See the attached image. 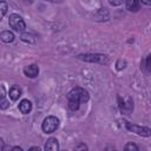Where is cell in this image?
<instances>
[{
    "mask_svg": "<svg viewBox=\"0 0 151 151\" xmlns=\"http://www.w3.org/2000/svg\"><path fill=\"white\" fill-rule=\"evenodd\" d=\"M142 4H145V5H151V1H142Z\"/></svg>",
    "mask_w": 151,
    "mask_h": 151,
    "instance_id": "obj_20",
    "label": "cell"
},
{
    "mask_svg": "<svg viewBox=\"0 0 151 151\" xmlns=\"http://www.w3.org/2000/svg\"><path fill=\"white\" fill-rule=\"evenodd\" d=\"M12 151H24V150H22L20 146H14V147L12 149Z\"/></svg>",
    "mask_w": 151,
    "mask_h": 151,
    "instance_id": "obj_19",
    "label": "cell"
},
{
    "mask_svg": "<svg viewBox=\"0 0 151 151\" xmlns=\"http://www.w3.org/2000/svg\"><path fill=\"white\" fill-rule=\"evenodd\" d=\"M0 38L4 42H12L14 40V34L9 31H4L0 33Z\"/></svg>",
    "mask_w": 151,
    "mask_h": 151,
    "instance_id": "obj_10",
    "label": "cell"
},
{
    "mask_svg": "<svg viewBox=\"0 0 151 151\" xmlns=\"http://www.w3.org/2000/svg\"><path fill=\"white\" fill-rule=\"evenodd\" d=\"M31 109H32V104H31L29 100L24 99V100L20 101V104H19V110H20L21 113L26 114V113H28V112L31 111Z\"/></svg>",
    "mask_w": 151,
    "mask_h": 151,
    "instance_id": "obj_8",
    "label": "cell"
},
{
    "mask_svg": "<svg viewBox=\"0 0 151 151\" xmlns=\"http://www.w3.org/2000/svg\"><path fill=\"white\" fill-rule=\"evenodd\" d=\"M59 126V119L54 116H48L42 122V131L45 133H52L54 132Z\"/></svg>",
    "mask_w": 151,
    "mask_h": 151,
    "instance_id": "obj_1",
    "label": "cell"
},
{
    "mask_svg": "<svg viewBox=\"0 0 151 151\" xmlns=\"http://www.w3.org/2000/svg\"><path fill=\"white\" fill-rule=\"evenodd\" d=\"M79 105H80V103H79V101H77V100H72V99H68V107H70L71 110H73V111L78 110V109H79Z\"/></svg>",
    "mask_w": 151,
    "mask_h": 151,
    "instance_id": "obj_13",
    "label": "cell"
},
{
    "mask_svg": "<svg viewBox=\"0 0 151 151\" xmlns=\"http://www.w3.org/2000/svg\"><path fill=\"white\" fill-rule=\"evenodd\" d=\"M21 40L22 41H26V42H34V37L32 35V34H29V33H22L21 34Z\"/></svg>",
    "mask_w": 151,
    "mask_h": 151,
    "instance_id": "obj_12",
    "label": "cell"
},
{
    "mask_svg": "<svg viewBox=\"0 0 151 151\" xmlns=\"http://www.w3.org/2000/svg\"><path fill=\"white\" fill-rule=\"evenodd\" d=\"M9 26L17 32H22L26 27L24 19L18 14H11L9 15Z\"/></svg>",
    "mask_w": 151,
    "mask_h": 151,
    "instance_id": "obj_3",
    "label": "cell"
},
{
    "mask_svg": "<svg viewBox=\"0 0 151 151\" xmlns=\"http://www.w3.org/2000/svg\"><path fill=\"white\" fill-rule=\"evenodd\" d=\"M126 8H127L129 11L136 12V11H138V8H139V2L136 1V0H127V1H126Z\"/></svg>",
    "mask_w": 151,
    "mask_h": 151,
    "instance_id": "obj_11",
    "label": "cell"
},
{
    "mask_svg": "<svg viewBox=\"0 0 151 151\" xmlns=\"http://www.w3.org/2000/svg\"><path fill=\"white\" fill-rule=\"evenodd\" d=\"M68 99L77 100L79 103H86L88 100V92L81 87H76L68 93Z\"/></svg>",
    "mask_w": 151,
    "mask_h": 151,
    "instance_id": "obj_2",
    "label": "cell"
},
{
    "mask_svg": "<svg viewBox=\"0 0 151 151\" xmlns=\"http://www.w3.org/2000/svg\"><path fill=\"white\" fill-rule=\"evenodd\" d=\"M146 66H147V68L151 70V53H150L149 57L146 58Z\"/></svg>",
    "mask_w": 151,
    "mask_h": 151,
    "instance_id": "obj_17",
    "label": "cell"
},
{
    "mask_svg": "<svg viewBox=\"0 0 151 151\" xmlns=\"http://www.w3.org/2000/svg\"><path fill=\"white\" fill-rule=\"evenodd\" d=\"M20 96H21V88L19 86H17V85L12 86L11 90H9V97H11V99L12 100H18Z\"/></svg>",
    "mask_w": 151,
    "mask_h": 151,
    "instance_id": "obj_9",
    "label": "cell"
},
{
    "mask_svg": "<svg viewBox=\"0 0 151 151\" xmlns=\"http://www.w3.org/2000/svg\"><path fill=\"white\" fill-rule=\"evenodd\" d=\"M124 151H139L137 145L133 144V143H127L125 146H124Z\"/></svg>",
    "mask_w": 151,
    "mask_h": 151,
    "instance_id": "obj_14",
    "label": "cell"
},
{
    "mask_svg": "<svg viewBox=\"0 0 151 151\" xmlns=\"http://www.w3.org/2000/svg\"><path fill=\"white\" fill-rule=\"evenodd\" d=\"M0 9H1V17H4L6 11H7V4L6 2H0Z\"/></svg>",
    "mask_w": 151,
    "mask_h": 151,
    "instance_id": "obj_15",
    "label": "cell"
},
{
    "mask_svg": "<svg viewBox=\"0 0 151 151\" xmlns=\"http://www.w3.org/2000/svg\"><path fill=\"white\" fill-rule=\"evenodd\" d=\"M24 73L26 77H29V78H34L38 76L39 73V67L35 65V64H32V65H28L24 68Z\"/></svg>",
    "mask_w": 151,
    "mask_h": 151,
    "instance_id": "obj_6",
    "label": "cell"
},
{
    "mask_svg": "<svg viewBox=\"0 0 151 151\" xmlns=\"http://www.w3.org/2000/svg\"><path fill=\"white\" fill-rule=\"evenodd\" d=\"M113 151H117V150H113Z\"/></svg>",
    "mask_w": 151,
    "mask_h": 151,
    "instance_id": "obj_21",
    "label": "cell"
},
{
    "mask_svg": "<svg viewBox=\"0 0 151 151\" xmlns=\"http://www.w3.org/2000/svg\"><path fill=\"white\" fill-rule=\"evenodd\" d=\"M28 151H41V150H40V147H38V146H33V147H31Z\"/></svg>",
    "mask_w": 151,
    "mask_h": 151,
    "instance_id": "obj_18",
    "label": "cell"
},
{
    "mask_svg": "<svg viewBox=\"0 0 151 151\" xmlns=\"http://www.w3.org/2000/svg\"><path fill=\"white\" fill-rule=\"evenodd\" d=\"M76 151H87V146L84 143H80L79 145L76 146Z\"/></svg>",
    "mask_w": 151,
    "mask_h": 151,
    "instance_id": "obj_16",
    "label": "cell"
},
{
    "mask_svg": "<svg viewBox=\"0 0 151 151\" xmlns=\"http://www.w3.org/2000/svg\"><path fill=\"white\" fill-rule=\"evenodd\" d=\"M79 58L86 60V61H97V63H106V55H99V54H86V55H79Z\"/></svg>",
    "mask_w": 151,
    "mask_h": 151,
    "instance_id": "obj_5",
    "label": "cell"
},
{
    "mask_svg": "<svg viewBox=\"0 0 151 151\" xmlns=\"http://www.w3.org/2000/svg\"><path fill=\"white\" fill-rule=\"evenodd\" d=\"M126 127L129 131L131 132H134L139 136H143V137H149L151 134V130L146 126H138V125H134V124H131V123H126Z\"/></svg>",
    "mask_w": 151,
    "mask_h": 151,
    "instance_id": "obj_4",
    "label": "cell"
},
{
    "mask_svg": "<svg viewBox=\"0 0 151 151\" xmlns=\"http://www.w3.org/2000/svg\"><path fill=\"white\" fill-rule=\"evenodd\" d=\"M45 151H59V143L55 138H50L45 144Z\"/></svg>",
    "mask_w": 151,
    "mask_h": 151,
    "instance_id": "obj_7",
    "label": "cell"
}]
</instances>
